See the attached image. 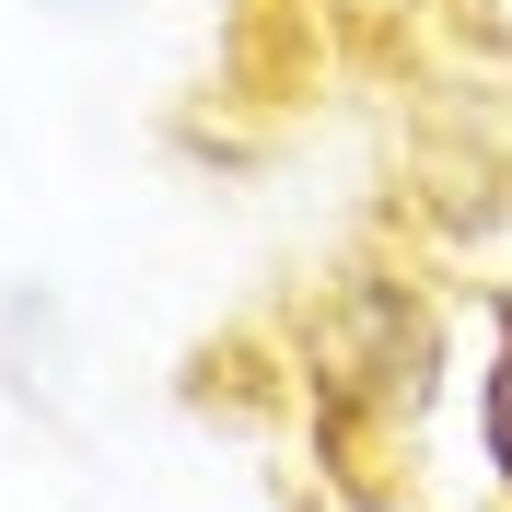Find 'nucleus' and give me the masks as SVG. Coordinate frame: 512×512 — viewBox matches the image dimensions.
I'll return each instance as SVG.
<instances>
[{
  "label": "nucleus",
  "mask_w": 512,
  "mask_h": 512,
  "mask_svg": "<svg viewBox=\"0 0 512 512\" xmlns=\"http://www.w3.org/2000/svg\"><path fill=\"white\" fill-rule=\"evenodd\" d=\"M0 396H24V408L70 396V315L47 280H0Z\"/></svg>",
  "instance_id": "1"
},
{
  "label": "nucleus",
  "mask_w": 512,
  "mask_h": 512,
  "mask_svg": "<svg viewBox=\"0 0 512 512\" xmlns=\"http://www.w3.org/2000/svg\"><path fill=\"white\" fill-rule=\"evenodd\" d=\"M478 443H489V489L512 512V326H489V373H478Z\"/></svg>",
  "instance_id": "2"
},
{
  "label": "nucleus",
  "mask_w": 512,
  "mask_h": 512,
  "mask_svg": "<svg viewBox=\"0 0 512 512\" xmlns=\"http://www.w3.org/2000/svg\"><path fill=\"white\" fill-rule=\"evenodd\" d=\"M47 12H59V24H105V12H117V0H47Z\"/></svg>",
  "instance_id": "3"
},
{
  "label": "nucleus",
  "mask_w": 512,
  "mask_h": 512,
  "mask_svg": "<svg viewBox=\"0 0 512 512\" xmlns=\"http://www.w3.org/2000/svg\"><path fill=\"white\" fill-rule=\"evenodd\" d=\"M489 326H512V280H489Z\"/></svg>",
  "instance_id": "4"
}]
</instances>
